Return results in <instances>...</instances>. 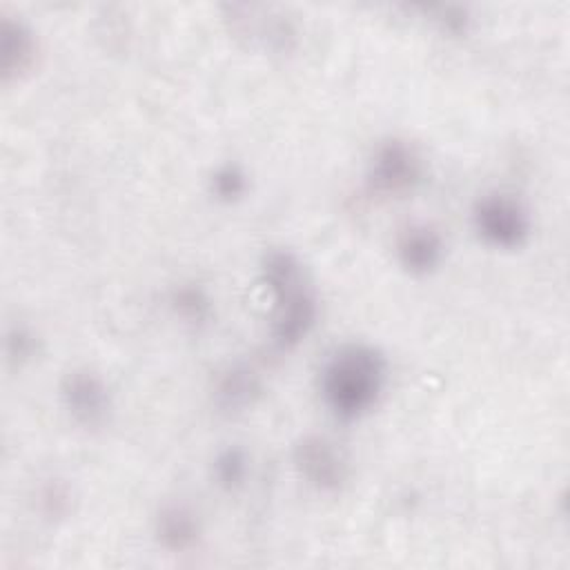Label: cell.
Here are the masks:
<instances>
[{
  "instance_id": "1",
  "label": "cell",
  "mask_w": 570,
  "mask_h": 570,
  "mask_svg": "<svg viewBox=\"0 0 570 570\" xmlns=\"http://www.w3.org/2000/svg\"><path fill=\"white\" fill-rule=\"evenodd\" d=\"M385 379L387 363L374 345L345 343L321 372L323 401L341 421L361 419L379 403Z\"/></svg>"
},
{
  "instance_id": "2",
  "label": "cell",
  "mask_w": 570,
  "mask_h": 570,
  "mask_svg": "<svg viewBox=\"0 0 570 570\" xmlns=\"http://www.w3.org/2000/svg\"><path fill=\"white\" fill-rule=\"evenodd\" d=\"M263 283L272 292V343L292 350L312 332L318 314L316 294L301 258L289 249H269L261 261Z\"/></svg>"
},
{
  "instance_id": "3",
  "label": "cell",
  "mask_w": 570,
  "mask_h": 570,
  "mask_svg": "<svg viewBox=\"0 0 570 570\" xmlns=\"http://www.w3.org/2000/svg\"><path fill=\"white\" fill-rule=\"evenodd\" d=\"M472 218L479 236L499 249L521 247L532 229L528 209L508 194H488L479 198Z\"/></svg>"
},
{
  "instance_id": "4",
  "label": "cell",
  "mask_w": 570,
  "mask_h": 570,
  "mask_svg": "<svg viewBox=\"0 0 570 570\" xmlns=\"http://www.w3.org/2000/svg\"><path fill=\"white\" fill-rule=\"evenodd\" d=\"M423 180L419 151L399 138L381 142L367 165V183L376 194L405 196Z\"/></svg>"
},
{
  "instance_id": "5",
  "label": "cell",
  "mask_w": 570,
  "mask_h": 570,
  "mask_svg": "<svg viewBox=\"0 0 570 570\" xmlns=\"http://www.w3.org/2000/svg\"><path fill=\"white\" fill-rule=\"evenodd\" d=\"M60 399L67 414L87 430L105 428L114 412L109 385L89 367H76L60 383Z\"/></svg>"
},
{
  "instance_id": "6",
  "label": "cell",
  "mask_w": 570,
  "mask_h": 570,
  "mask_svg": "<svg viewBox=\"0 0 570 570\" xmlns=\"http://www.w3.org/2000/svg\"><path fill=\"white\" fill-rule=\"evenodd\" d=\"M292 456L298 474L318 492H338L350 476L343 450L327 436L305 434L296 441Z\"/></svg>"
},
{
  "instance_id": "7",
  "label": "cell",
  "mask_w": 570,
  "mask_h": 570,
  "mask_svg": "<svg viewBox=\"0 0 570 570\" xmlns=\"http://www.w3.org/2000/svg\"><path fill=\"white\" fill-rule=\"evenodd\" d=\"M396 256L405 272L414 276H425L441 265L445 256V245L441 234L432 225L416 223L399 234Z\"/></svg>"
},
{
  "instance_id": "8",
  "label": "cell",
  "mask_w": 570,
  "mask_h": 570,
  "mask_svg": "<svg viewBox=\"0 0 570 570\" xmlns=\"http://www.w3.org/2000/svg\"><path fill=\"white\" fill-rule=\"evenodd\" d=\"M261 394H263L261 374L245 363L229 365L216 379V385H214V403L225 414H238L249 410Z\"/></svg>"
},
{
  "instance_id": "9",
  "label": "cell",
  "mask_w": 570,
  "mask_h": 570,
  "mask_svg": "<svg viewBox=\"0 0 570 570\" xmlns=\"http://www.w3.org/2000/svg\"><path fill=\"white\" fill-rule=\"evenodd\" d=\"M156 539L171 552H185L200 539V521L196 512L183 503H167L156 517Z\"/></svg>"
},
{
  "instance_id": "10",
  "label": "cell",
  "mask_w": 570,
  "mask_h": 570,
  "mask_svg": "<svg viewBox=\"0 0 570 570\" xmlns=\"http://www.w3.org/2000/svg\"><path fill=\"white\" fill-rule=\"evenodd\" d=\"M245 13L238 11V7H232V27L238 36H247L254 45L269 49V51H287L294 40V29L285 18H272L261 16L252 18L247 7H240Z\"/></svg>"
},
{
  "instance_id": "11",
  "label": "cell",
  "mask_w": 570,
  "mask_h": 570,
  "mask_svg": "<svg viewBox=\"0 0 570 570\" xmlns=\"http://www.w3.org/2000/svg\"><path fill=\"white\" fill-rule=\"evenodd\" d=\"M0 33H2L0 69H2V78L11 80V78L22 76L33 65L36 38H33V31L24 22L9 20V18L2 20Z\"/></svg>"
},
{
  "instance_id": "12",
  "label": "cell",
  "mask_w": 570,
  "mask_h": 570,
  "mask_svg": "<svg viewBox=\"0 0 570 570\" xmlns=\"http://www.w3.org/2000/svg\"><path fill=\"white\" fill-rule=\"evenodd\" d=\"M247 187H249L247 174L236 163H225V165L216 167L212 178H209V191L220 203H236V200H240L245 196Z\"/></svg>"
},
{
  "instance_id": "13",
  "label": "cell",
  "mask_w": 570,
  "mask_h": 570,
  "mask_svg": "<svg viewBox=\"0 0 570 570\" xmlns=\"http://www.w3.org/2000/svg\"><path fill=\"white\" fill-rule=\"evenodd\" d=\"M247 454L243 448H225L214 459V479L223 490H238L247 476Z\"/></svg>"
},
{
  "instance_id": "14",
  "label": "cell",
  "mask_w": 570,
  "mask_h": 570,
  "mask_svg": "<svg viewBox=\"0 0 570 570\" xmlns=\"http://www.w3.org/2000/svg\"><path fill=\"white\" fill-rule=\"evenodd\" d=\"M171 303H174L176 314H180L189 323H203L212 314L209 296L200 287H194V285L178 287L171 296Z\"/></svg>"
},
{
  "instance_id": "15",
  "label": "cell",
  "mask_w": 570,
  "mask_h": 570,
  "mask_svg": "<svg viewBox=\"0 0 570 570\" xmlns=\"http://www.w3.org/2000/svg\"><path fill=\"white\" fill-rule=\"evenodd\" d=\"M38 354V338L24 325H13L7 332V358L22 365Z\"/></svg>"
},
{
  "instance_id": "16",
  "label": "cell",
  "mask_w": 570,
  "mask_h": 570,
  "mask_svg": "<svg viewBox=\"0 0 570 570\" xmlns=\"http://www.w3.org/2000/svg\"><path fill=\"white\" fill-rule=\"evenodd\" d=\"M69 499H71V494L67 488H62L60 483H49L40 492V508L47 517H65L71 505Z\"/></svg>"
}]
</instances>
